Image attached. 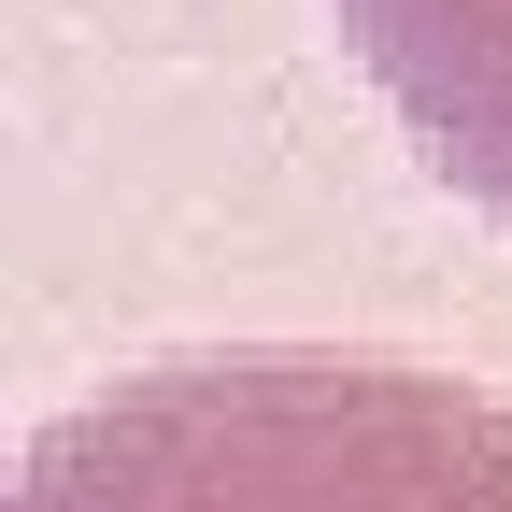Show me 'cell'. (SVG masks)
Wrapping results in <instances>:
<instances>
[{"mask_svg":"<svg viewBox=\"0 0 512 512\" xmlns=\"http://www.w3.org/2000/svg\"><path fill=\"white\" fill-rule=\"evenodd\" d=\"M0 512H512V399L384 342H200L57 399Z\"/></svg>","mask_w":512,"mask_h":512,"instance_id":"cell-1","label":"cell"},{"mask_svg":"<svg viewBox=\"0 0 512 512\" xmlns=\"http://www.w3.org/2000/svg\"><path fill=\"white\" fill-rule=\"evenodd\" d=\"M328 29L399 114V143L484 228H512V0H328Z\"/></svg>","mask_w":512,"mask_h":512,"instance_id":"cell-2","label":"cell"}]
</instances>
